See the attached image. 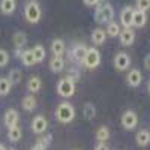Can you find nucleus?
<instances>
[{
	"mask_svg": "<svg viewBox=\"0 0 150 150\" xmlns=\"http://www.w3.org/2000/svg\"><path fill=\"white\" fill-rule=\"evenodd\" d=\"M11 87L12 84L8 78H3V77L0 78V96H6L11 92Z\"/></svg>",
	"mask_w": 150,
	"mask_h": 150,
	"instance_id": "30",
	"label": "nucleus"
},
{
	"mask_svg": "<svg viewBox=\"0 0 150 150\" xmlns=\"http://www.w3.org/2000/svg\"><path fill=\"white\" fill-rule=\"evenodd\" d=\"M32 53H33V57H35L36 63H39V62H42L45 59V48L42 45H39V44L32 48Z\"/></svg>",
	"mask_w": 150,
	"mask_h": 150,
	"instance_id": "23",
	"label": "nucleus"
},
{
	"mask_svg": "<svg viewBox=\"0 0 150 150\" xmlns=\"http://www.w3.org/2000/svg\"><path fill=\"white\" fill-rule=\"evenodd\" d=\"M108 138H110V129L107 126H101L96 131V140L99 143H105Z\"/></svg>",
	"mask_w": 150,
	"mask_h": 150,
	"instance_id": "26",
	"label": "nucleus"
},
{
	"mask_svg": "<svg viewBox=\"0 0 150 150\" xmlns=\"http://www.w3.org/2000/svg\"><path fill=\"white\" fill-rule=\"evenodd\" d=\"M144 68H146L147 71H150V54H147L146 59H144Z\"/></svg>",
	"mask_w": 150,
	"mask_h": 150,
	"instance_id": "35",
	"label": "nucleus"
},
{
	"mask_svg": "<svg viewBox=\"0 0 150 150\" xmlns=\"http://www.w3.org/2000/svg\"><path fill=\"white\" fill-rule=\"evenodd\" d=\"M18 119H20L18 111L14 110V108H11V110L6 111V114H5V125L8 128H14V126H17Z\"/></svg>",
	"mask_w": 150,
	"mask_h": 150,
	"instance_id": "13",
	"label": "nucleus"
},
{
	"mask_svg": "<svg viewBox=\"0 0 150 150\" xmlns=\"http://www.w3.org/2000/svg\"><path fill=\"white\" fill-rule=\"evenodd\" d=\"M0 150H6V147H5L3 144H0Z\"/></svg>",
	"mask_w": 150,
	"mask_h": 150,
	"instance_id": "37",
	"label": "nucleus"
},
{
	"mask_svg": "<svg viewBox=\"0 0 150 150\" xmlns=\"http://www.w3.org/2000/svg\"><path fill=\"white\" fill-rule=\"evenodd\" d=\"M21 135H23V131H21L18 126L9 128V131H8V138H9V141H12V143L20 141V140H21Z\"/></svg>",
	"mask_w": 150,
	"mask_h": 150,
	"instance_id": "25",
	"label": "nucleus"
},
{
	"mask_svg": "<svg viewBox=\"0 0 150 150\" xmlns=\"http://www.w3.org/2000/svg\"><path fill=\"white\" fill-rule=\"evenodd\" d=\"M11 150H14V149H11Z\"/></svg>",
	"mask_w": 150,
	"mask_h": 150,
	"instance_id": "39",
	"label": "nucleus"
},
{
	"mask_svg": "<svg viewBox=\"0 0 150 150\" xmlns=\"http://www.w3.org/2000/svg\"><path fill=\"white\" fill-rule=\"evenodd\" d=\"M83 3L86 6H96L99 3V0H83Z\"/></svg>",
	"mask_w": 150,
	"mask_h": 150,
	"instance_id": "33",
	"label": "nucleus"
},
{
	"mask_svg": "<svg viewBox=\"0 0 150 150\" xmlns=\"http://www.w3.org/2000/svg\"><path fill=\"white\" fill-rule=\"evenodd\" d=\"M15 8H17V2H15V0H0V11H2L5 15L14 14Z\"/></svg>",
	"mask_w": 150,
	"mask_h": 150,
	"instance_id": "15",
	"label": "nucleus"
},
{
	"mask_svg": "<svg viewBox=\"0 0 150 150\" xmlns=\"http://www.w3.org/2000/svg\"><path fill=\"white\" fill-rule=\"evenodd\" d=\"M149 92H150V81H149Z\"/></svg>",
	"mask_w": 150,
	"mask_h": 150,
	"instance_id": "38",
	"label": "nucleus"
},
{
	"mask_svg": "<svg viewBox=\"0 0 150 150\" xmlns=\"http://www.w3.org/2000/svg\"><path fill=\"white\" fill-rule=\"evenodd\" d=\"M57 93L62 98H71L75 93V83L72 80H69L68 77L62 78L57 83Z\"/></svg>",
	"mask_w": 150,
	"mask_h": 150,
	"instance_id": "5",
	"label": "nucleus"
},
{
	"mask_svg": "<svg viewBox=\"0 0 150 150\" xmlns=\"http://www.w3.org/2000/svg\"><path fill=\"white\" fill-rule=\"evenodd\" d=\"M32 150H45V149H44V147H41L39 144H36V146H33V147H32Z\"/></svg>",
	"mask_w": 150,
	"mask_h": 150,
	"instance_id": "36",
	"label": "nucleus"
},
{
	"mask_svg": "<svg viewBox=\"0 0 150 150\" xmlns=\"http://www.w3.org/2000/svg\"><path fill=\"white\" fill-rule=\"evenodd\" d=\"M135 141H137V144L141 146V147L149 146L150 144V131L140 129L138 132H137V135H135Z\"/></svg>",
	"mask_w": 150,
	"mask_h": 150,
	"instance_id": "14",
	"label": "nucleus"
},
{
	"mask_svg": "<svg viewBox=\"0 0 150 150\" xmlns=\"http://www.w3.org/2000/svg\"><path fill=\"white\" fill-rule=\"evenodd\" d=\"M41 15H42V11H41L39 3L36 0H29L26 6H24V17H26V20L30 24H36V23H39Z\"/></svg>",
	"mask_w": 150,
	"mask_h": 150,
	"instance_id": "3",
	"label": "nucleus"
},
{
	"mask_svg": "<svg viewBox=\"0 0 150 150\" xmlns=\"http://www.w3.org/2000/svg\"><path fill=\"white\" fill-rule=\"evenodd\" d=\"M105 39H107V33H105L104 29L98 27V29H95L92 32V41H93L95 45H102L105 42Z\"/></svg>",
	"mask_w": 150,
	"mask_h": 150,
	"instance_id": "17",
	"label": "nucleus"
},
{
	"mask_svg": "<svg viewBox=\"0 0 150 150\" xmlns=\"http://www.w3.org/2000/svg\"><path fill=\"white\" fill-rule=\"evenodd\" d=\"M47 128H48V122H47V119L44 116H36L32 120V131L35 134H38V135L44 134L47 131Z\"/></svg>",
	"mask_w": 150,
	"mask_h": 150,
	"instance_id": "8",
	"label": "nucleus"
},
{
	"mask_svg": "<svg viewBox=\"0 0 150 150\" xmlns=\"http://www.w3.org/2000/svg\"><path fill=\"white\" fill-rule=\"evenodd\" d=\"M99 63H101V53H99L95 47L87 48V53H86V57L83 60V65L87 69H95V68L99 66Z\"/></svg>",
	"mask_w": 150,
	"mask_h": 150,
	"instance_id": "4",
	"label": "nucleus"
},
{
	"mask_svg": "<svg viewBox=\"0 0 150 150\" xmlns=\"http://www.w3.org/2000/svg\"><path fill=\"white\" fill-rule=\"evenodd\" d=\"M65 68V60L63 57H53L51 60H50V69H51L53 72H60V71H63Z\"/></svg>",
	"mask_w": 150,
	"mask_h": 150,
	"instance_id": "19",
	"label": "nucleus"
},
{
	"mask_svg": "<svg viewBox=\"0 0 150 150\" xmlns=\"http://www.w3.org/2000/svg\"><path fill=\"white\" fill-rule=\"evenodd\" d=\"M137 125H138V117H137V112L132 111V110H128V111H125L123 112V116H122V126L125 129H134Z\"/></svg>",
	"mask_w": 150,
	"mask_h": 150,
	"instance_id": "6",
	"label": "nucleus"
},
{
	"mask_svg": "<svg viewBox=\"0 0 150 150\" xmlns=\"http://www.w3.org/2000/svg\"><path fill=\"white\" fill-rule=\"evenodd\" d=\"M84 119H87V120H92L95 116H96V107L92 104V102H87L86 105H84Z\"/></svg>",
	"mask_w": 150,
	"mask_h": 150,
	"instance_id": "28",
	"label": "nucleus"
},
{
	"mask_svg": "<svg viewBox=\"0 0 150 150\" xmlns=\"http://www.w3.org/2000/svg\"><path fill=\"white\" fill-rule=\"evenodd\" d=\"M146 23H147L146 12L138 11V9H134V14H132V26H135V27H144Z\"/></svg>",
	"mask_w": 150,
	"mask_h": 150,
	"instance_id": "12",
	"label": "nucleus"
},
{
	"mask_svg": "<svg viewBox=\"0 0 150 150\" xmlns=\"http://www.w3.org/2000/svg\"><path fill=\"white\" fill-rule=\"evenodd\" d=\"M86 53H87V47L84 44H78V45H75L72 48V57L77 62H81V63H83V60L86 57Z\"/></svg>",
	"mask_w": 150,
	"mask_h": 150,
	"instance_id": "16",
	"label": "nucleus"
},
{
	"mask_svg": "<svg viewBox=\"0 0 150 150\" xmlns=\"http://www.w3.org/2000/svg\"><path fill=\"white\" fill-rule=\"evenodd\" d=\"M135 6H137V9H138V11L147 12L150 9V0H137Z\"/></svg>",
	"mask_w": 150,
	"mask_h": 150,
	"instance_id": "31",
	"label": "nucleus"
},
{
	"mask_svg": "<svg viewBox=\"0 0 150 150\" xmlns=\"http://www.w3.org/2000/svg\"><path fill=\"white\" fill-rule=\"evenodd\" d=\"M119 38H120V44H122V45L129 47V45H132L134 41H135V33L132 32L131 27H126V29H123V30L120 32Z\"/></svg>",
	"mask_w": 150,
	"mask_h": 150,
	"instance_id": "10",
	"label": "nucleus"
},
{
	"mask_svg": "<svg viewBox=\"0 0 150 150\" xmlns=\"http://www.w3.org/2000/svg\"><path fill=\"white\" fill-rule=\"evenodd\" d=\"M126 81L131 87H138L143 81V75L138 69H131L129 74L126 75Z\"/></svg>",
	"mask_w": 150,
	"mask_h": 150,
	"instance_id": "11",
	"label": "nucleus"
},
{
	"mask_svg": "<svg viewBox=\"0 0 150 150\" xmlns=\"http://www.w3.org/2000/svg\"><path fill=\"white\" fill-rule=\"evenodd\" d=\"M132 14H134V8L132 6H125L120 12V23L122 26L126 27H132Z\"/></svg>",
	"mask_w": 150,
	"mask_h": 150,
	"instance_id": "9",
	"label": "nucleus"
},
{
	"mask_svg": "<svg viewBox=\"0 0 150 150\" xmlns=\"http://www.w3.org/2000/svg\"><path fill=\"white\" fill-rule=\"evenodd\" d=\"M41 87H42V81H41L39 77H30V78H29V81H27V89H29V92L36 93V92L41 90Z\"/></svg>",
	"mask_w": 150,
	"mask_h": 150,
	"instance_id": "20",
	"label": "nucleus"
},
{
	"mask_svg": "<svg viewBox=\"0 0 150 150\" xmlns=\"http://www.w3.org/2000/svg\"><path fill=\"white\" fill-rule=\"evenodd\" d=\"M21 105H23V108L26 110V111H33V110L36 108V105H38V102H36V98H35L33 95H27L26 98L23 99Z\"/></svg>",
	"mask_w": 150,
	"mask_h": 150,
	"instance_id": "21",
	"label": "nucleus"
},
{
	"mask_svg": "<svg viewBox=\"0 0 150 150\" xmlns=\"http://www.w3.org/2000/svg\"><path fill=\"white\" fill-rule=\"evenodd\" d=\"M21 62H23V65L24 66H33L36 62H35V57H33V53H32V50H26V51H23L21 54Z\"/></svg>",
	"mask_w": 150,
	"mask_h": 150,
	"instance_id": "24",
	"label": "nucleus"
},
{
	"mask_svg": "<svg viewBox=\"0 0 150 150\" xmlns=\"http://www.w3.org/2000/svg\"><path fill=\"white\" fill-rule=\"evenodd\" d=\"M51 53L56 57H62L63 53H65V42L62 39H54L51 42Z\"/></svg>",
	"mask_w": 150,
	"mask_h": 150,
	"instance_id": "18",
	"label": "nucleus"
},
{
	"mask_svg": "<svg viewBox=\"0 0 150 150\" xmlns=\"http://www.w3.org/2000/svg\"><path fill=\"white\" fill-rule=\"evenodd\" d=\"M114 18V9L107 2H99L95 9V21L99 24H108Z\"/></svg>",
	"mask_w": 150,
	"mask_h": 150,
	"instance_id": "1",
	"label": "nucleus"
},
{
	"mask_svg": "<svg viewBox=\"0 0 150 150\" xmlns=\"http://www.w3.org/2000/svg\"><path fill=\"white\" fill-rule=\"evenodd\" d=\"M131 65V57L126 53H117L114 57V66L117 71H126Z\"/></svg>",
	"mask_w": 150,
	"mask_h": 150,
	"instance_id": "7",
	"label": "nucleus"
},
{
	"mask_svg": "<svg viewBox=\"0 0 150 150\" xmlns=\"http://www.w3.org/2000/svg\"><path fill=\"white\" fill-rule=\"evenodd\" d=\"M95 150H110V149H108V146H107L105 143H99V144L95 147Z\"/></svg>",
	"mask_w": 150,
	"mask_h": 150,
	"instance_id": "34",
	"label": "nucleus"
},
{
	"mask_svg": "<svg viewBox=\"0 0 150 150\" xmlns=\"http://www.w3.org/2000/svg\"><path fill=\"white\" fill-rule=\"evenodd\" d=\"M8 80L11 81V84H18V83L23 80V74H21V71H20V69H11Z\"/></svg>",
	"mask_w": 150,
	"mask_h": 150,
	"instance_id": "29",
	"label": "nucleus"
},
{
	"mask_svg": "<svg viewBox=\"0 0 150 150\" xmlns=\"http://www.w3.org/2000/svg\"><path fill=\"white\" fill-rule=\"evenodd\" d=\"M8 62H9V54L8 51H5V50L0 48V68H5L8 65Z\"/></svg>",
	"mask_w": 150,
	"mask_h": 150,
	"instance_id": "32",
	"label": "nucleus"
},
{
	"mask_svg": "<svg viewBox=\"0 0 150 150\" xmlns=\"http://www.w3.org/2000/svg\"><path fill=\"white\" fill-rule=\"evenodd\" d=\"M122 32V27H120V24L119 23H114V21H110L108 23V26H107V30L105 33L111 38H114V36H119Z\"/></svg>",
	"mask_w": 150,
	"mask_h": 150,
	"instance_id": "22",
	"label": "nucleus"
},
{
	"mask_svg": "<svg viewBox=\"0 0 150 150\" xmlns=\"http://www.w3.org/2000/svg\"><path fill=\"white\" fill-rule=\"evenodd\" d=\"M56 119L60 123H71L75 119V108L69 102H62L56 108Z\"/></svg>",
	"mask_w": 150,
	"mask_h": 150,
	"instance_id": "2",
	"label": "nucleus"
},
{
	"mask_svg": "<svg viewBox=\"0 0 150 150\" xmlns=\"http://www.w3.org/2000/svg\"><path fill=\"white\" fill-rule=\"evenodd\" d=\"M26 42H27V38H26V33L24 32H17L14 35V45L17 48H23L26 45Z\"/></svg>",
	"mask_w": 150,
	"mask_h": 150,
	"instance_id": "27",
	"label": "nucleus"
}]
</instances>
